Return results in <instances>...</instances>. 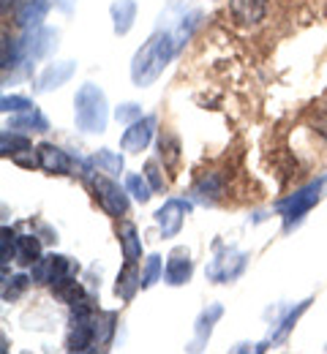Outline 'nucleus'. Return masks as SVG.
<instances>
[{
  "instance_id": "a211bd4d",
  "label": "nucleus",
  "mask_w": 327,
  "mask_h": 354,
  "mask_svg": "<svg viewBox=\"0 0 327 354\" xmlns=\"http://www.w3.org/2000/svg\"><path fill=\"white\" fill-rule=\"evenodd\" d=\"M115 330H118V313L115 310H98L93 316V346L104 349L112 344L115 338Z\"/></svg>"
},
{
  "instance_id": "c9c22d12",
  "label": "nucleus",
  "mask_w": 327,
  "mask_h": 354,
  "mask_svg": "<svg viewBox=\"0 0 327 354\" xmlns=\"http://www.w3.org/2000/svg\"><path fill=\"white\" fill-rule=\"evenodd\" d=\"M115 118H118L120 123H129V126H131V123H137L142 118V106L140 104H120V106L115 109Z\"/></svg>"
},
{
  "instance_id": "412c9836",
  "label": "nucleus",
  "mask_w": 327,
  "mask_h": 354,
  "mask_svg": "<svg viewBox=\"0 0 327 354\" xmlns=\"http://www.w3.org/2000/svg\"><path fill=\"white\" fill-rule=\"evenodd\" d=\"M224 191H227V183H224V175H221V172H207V175H202L199 183H196V188H194V194H196L199 199H205V202L221 199Z\"/></svg>"
},
{
  "instance_id": "b1692460",
  "label": "nucleus",
  "mask_w": 327,
  "mask_h": 354,
  "mask_svg": "<svg viewBox=\"0 0 327 354\" xmlns=\"http://www.w3.org/2000/svg\"><path fill=\"white\" fill-rule=\"evenodd\" d=\"M8 129H11V131H19V133H28V131L44 133V131H49V123H47V118H44L41 112L30 109V112L14 115V118H11V123H8Z\"/></svg>"
},
{
  "instance_id": "5701e85b",
  "label": "nucleus",
  "mask_w": 327,
  "mask_h": 354,
  "mask_svg": "<svg viewBox=\"0 0 327 354\" xmlns=\"http://www.w3.org/2000/svg\"><path fill=\"white\" fill-rule=\"evenodd\" d=\"M224 316V306L221 303H210L207 308L199 313V319H196V344H205L210 335H213V327H216V322Z\"/></svg>"
},
{
  "instance_id": "7c9ffc66",
  "label": "nucleus",
  "mask_w": 327,
  "mask_h": 354,
  "mask_svg": "<svg viewBox=\"0 0 327 354\" xmlns=\"http://www.w3.org/2000/svg\"><path fill=\"white\" fill-rule=\"evenodd\" d=\"M161 278H164V262H161V257L153 254L144 259V267H142V289H150Z\"/></svg>"
},
{
  "instance_id": "c85d7f7f",
  "label": "nucleus",
  "mask_w": 327,
  "mask_h": 354,
  "mask_svg": "<svg viewBox=\"0 0 327 354\" xmlns=\"http://www.w3.org/2000/svg\"><path fill=\"white\" fill-rule=\"evenodd\" d=\"M126 191H129L137 202H142V205H144V202H150V196L156 194V191H153V185L147 183V177L144 175H129L126 177Z\"/></svg>"
},
{
  "instance_id": "a878e982",
  "label": "nucleus",
  "mask_w": 327,
  "mask_h": 354,
  "mask_svg": "<svg viewBox=\"0 0 327 354\" xmlns=\"http://www.w3.org/2000/svg\"><path fill=\"white\" fill-rule=\"evenodd\" d=\"M28 147H33V145H30V139H28L25 133L6 129L3 136H0V156H3V158L17 156V153H22V150H28Z\"/></svg>"
},
{
  "instance_id": "ea45409f",
  "label": "nucleus",
  "mask_w": 327,
  "mask_h": 354,
  "mask_svg": "<svg viewBox=\"0 0 327 354\" xmlns=\"http://www.w3.org/2000/svg\"><path fill=\"white\" fill-rule=\"evenodd\" d=\"M11 3H19V0H3V11H8V6Z\"/></svg>"
},
{
  "instance_id": "6e6552de",
  "label": "nucleus",
  "mask_w": 327,
  "mask_h": 354,
  "mask_svg": "<svg viewBox=\"0 0 327 354\" xmlns=\"http://www.w3.org/2000/svg\"><path fill=\"white\" fill-rule=\"evenodd\" d=\"M188 210H191V205L183 199H167L164 207H158V213H156V223H158L161 234L175 237L183 229V218H186Z\"/></svg>"
},
{
  "instance_id": "4be33fe9",
  "label": "nucleus",
  "mask_w": 327,
  "mask_h": 354,
  "mask_svg": "<svg viewBox=\"0 0 327 354\" xmlns=\"http://www.w3.org/2000/svg\"><path fill=\"white\" fill-rule=\"evenodd\" d=\"M49 289H52L55 300H60V303H66V306H74L80 297H85V289H82V283H80L74 275H66V278L55 281Z\"/></svg>"
},
{
  "instance_id": "9d476101",
  "label": "nucleus",
  "mask_w": 327,
  "mask_h": 354,
  "mask_svg": "<svg viewBox=\"0 0 327 354\" xmlns=\"http://www.w3.org/2000/svg\"><path fill=\"white\" fill-rule=\"evenodd\" d=\"M93 316H71V327H68V338H66V349L68 352H91V349H95Z\"/></svg>"
},
{
  "instance_id": "cd10ccee",
  "label": "nucleus",
  "mask_w": 327,
  "mask_h": 354,
  "mask_svg": "<svg viewBox=\"0 0 327 354\" xmlns=\"http://www.w3.org/2000/svg\"><path fill=\"white\" fill-rule=\"evenodd\" d=\"M158 156L164 158V167H175L180 161V142L175 133H164L158 139Z\"/></svg>"
},
{
  "instance_id": "aec40b11",
  "label": "nucleus",
  "mask_w": 327,
  "mask_h": 354,
  "mask_svg": "<svg viewBox=\"0 0 327 354\" xmlns=\"http://www.w3.org/2000/svg\"><path fill=\"white\" fill-rule=\"evenodd\" d=\"M118 240H120V251H123V259L126 262H140L142 257V237L137 232L134 223H120L118 229Z\"/></svg>"
},
{
  "instance_id": "20e7f679",
  "label": "nucleus",
  "mask_w": 327,
  "mask_h": 354,
  "mask_svg": "<svg viewBox=\"0 0 327 354\" xmlns=\"http://www.w3.org/2000/svg\"><path fill=\"white\" fill-rule=\"evenodd\" d=\"M325 185H327L325 177H319V180L308 183L306 188H300V191L289 194L286 199H281L279 213L283 216V229H286V232L306 218V213H308V210H311V207L319 202V194H322V188H325Z\"/></svg>"
},
{
  "instance_id": "473e14b6",
  "label": "nucleus",
  "mask_w": 327,
  "mask_h": 354,
  "mask_svg": "<svg viewBox=\"0 0 327 354\" xmlns=\"http://www.w3.org/2000/svg\"><path fill=\"white\" fill-rule=\"evenodd\" d=\"M19 60H22V44L17 39H11V36H3V57H0L3 71L14 68Z\"/></svg>"
},
{
  "instance_id": "1a4fd4ad",
  "label": "nucleus",
  "mask_w": 327,
  "mask_h": 354,
  "mask_svg": "<svg viewBox=\"0 0 327 354\" xmlns=\"http://www.w3.org/2000/svg\"><path fill=\"white\" fill-rule=\"evenodd\" d=\"M230 17L240 28H256L268 17V0H230Z\"/></svg>"
},
{
  "instance_id": "9b49d317",
  "label": "nucleus",
  "mask_w": 327,
  "mask_h": 354,
  "mask_svg": "<svg viewBox=\"0 0 327 354\" xmlns=\"http://www.w3.org/2000/svg\"><path fill=\"white\" fill-rule=\"evenodd\" d=\"M74 74H77V63H74V60L49 63L47 68L39 74V80H36V93H49V90L60 88V85H66Z\"/></svg>"
},
{
  "instance_id": "58836bf2",
  "label": "nucleus",
  "mask_w": 327,
  "mask_h": 354,
  "mask_svg": "<svg viewBox=\"0 0 327 354\" xmlns=\"http://www.w3.org/2000/svg\"><path fill=\"white\" fill-rule=\"evenodd\" d=\"M14 243H17V234L6 226L3 229V265H8L14 259Z\"/></svg>"
},
{
  "instance_id": "f8f14e48",
  "label": "nucleus",
  "mask_w": 327,
  "mask_h": 354,
  "mask_svg": "<svg viewBox=\"0 0 327 354\" xmlns=\"http://www.w3.org/2000/svg\"><path fill=\"white\" fill-rule=\"evenodd\" d=\"M55 39H57V33H55V30H49V28L28 30V36L19 41V44H22V60L33 63V60L44 57L49 49L55 46Z\"/></svg>"
},
{
  "instance_id": "c756f323",
  "label": "nucleus",
  "mask_w": 327,
  "mask_h": 354,
  "mask_svg": "<svg viewBox=\"0 0 327 354\" xmlns=\"http://www.w3.org/2000/svg\"><path fill=\"white\" fill-rule=\"evenodd\" d=\"M199 19H202V14L199 11H194V14H188V17H183L180 22H178V28L172 30V36H175V44H178V49L186 44L188 39L194 36V30L199 28Z\"/></svg>"
},
{
  "instance_id": "f3484780",
  "label": "nucleus",
  "mask_w": 327,
  "mask_h": 354,
  "mask_svg": "<svg viewBox=\"0 0 327 354\" xmlns=\"http://www.w3.org/2000/svg\"><path fill=\"white\" fill-rule=\"evenodd\" d=\"M109 14H112V30L118 36H126L137 19V3L134 0H115L109 6Z\"/></svg>"
},
{
  "instance_id": "a19ab883",
  "label": "nucleus",
  "mask_w": 327,
  "mask_h": 354,
  "mask_svg": "<svg viewBox=\"0 0 327 354\" xmlns=\"http://www.w3.org/2000/svg\"><path fill=\"white\" fill-rule=\"evenodd\" d=\"M325 349H327V346H325Z\"/></svg>"
},
{
  "instance_id": "bb28decb",
  "label": "nucleus",
  "mask_w": 327,
  "mask_h": 354,
  "mask_svg": "<svg viewBox=\"0 0 327 354\" xmlns=\"http://www.w3.org/2000/svg\"><path fill=\"white\" fill-rule=\"evenodd\" d=\"M308 306H311V300H303V303H300L297 308H292V310H289V313H286V316L281 319V324H279V327L273 330V335H270V344H281V341H283V338H286V335L292 333V327L297 324V319H300V313H303V310L308 308Z\"/></svg>"
},
{
  "instance_id": "72a5a7b5",
  "label": "nucleus",
  "mask_w": 327,
  "mask_h": 354,
  "mask_svg": "<svg viewBox=\"0 0 327 354\" xmlns=\"http://www.w3.org/2000/svg\"><path fill=\"white\" fill-rule=\"evenodd\" d=\"M30 109H33V101H28L22 95H3V101H0V112L3 115H8V112L22 115V112H30Z\"/></svg>"
},
{
  "instance_id": "423d86ee",
  "label": "nucleus",
  "mask_w": 327,
  "mask_h": 354,
  "mask_svg": "<svg viewBox=\"0 0 327 354\" xmlns=\"http://www.w3.org/2000/svg\"><path fill=\"white\" fill-rule=\"evenodd\" d=\"M245 262H248V257H245L243 251L221 248V251L213 257V262L207 265V278L216 281V283H230V281L243 275Z\"/></svg>"
},
{
  "instance_id": "393cba45",
  "label": "nucleus",
  "mask_w": 327,
  "mask_h": 354,
  "mask_svg": "<svg viewBox=\"0 0 327 354\" xmlns=\"http://www.w3.org/2000/svg\"><path fill=\"white\" fill-rule=\"evenodd\" d=\"M91 164H93L98 172H104V175H109V177L123 175V158H120V153H115V150L101 147L93 158H91Z\"/></svg>"
},
{
  "instance_id": "6ab92c4d",
  "label": "nucleus",
  "mask_w": 327,
  "mask_h": 354,
  "mask_svg": "<svg viewBox=\"0 0 327 354\" xmlns=\"http://www.w3.org/2000/svg\"><path fill=\"white\" fill-rule=\"evenodd\" d=\"M41 257V240L36 234H19L14 243V262L19 267H30Z\"/></svg>"
},
{
  "instance_id": "2eb2a0df",
  "label": "nucleus",
  "mask_w": 327,
  "mask_h": 354,
  "mask_svg": "<svg viewBox=\"0 0 327 354\" xmlns=\"http://www.w3.org/2000/svg\"><path fill=\"white\" fill-rule=\"evenodd\" d=\"M39 150V158H41V169H47L52 175H68V169H71V156L66 153V150H60L57 145H39L36 147Z\"/></svg>"
},
{
  "instance_id": "dca6fc26",
  "label": "nucleus",
  "mask_w": 327,
  "mask_h": 354,
  "mask_svg": "<svg viewBox=\"0 0 327 354\" xmlns=\"http://www.w3.org/2000/svg\"><path fill=\"white\" fill-rule=\"evenodd\" d=\"M140 289H142V272L137 270V262H126V267H123L120 275H118L115 295H118L123 303H129V300L137 297Z\"/></svg>"
},
{
  "instance_id": "0eeeda50",
  "label": "nucleus",
  "mask_w": 327,
  "mask_h": 354,
  "mask_svg": "<svg viewBox=\"0 0 327 354\" xmlns=\"http://www.w3.org/2000/svg\"><path fill=\"white\" fill-rule=\"evenodd\" d=\"M156 126H158V118H156V115L140 118L137 123H131V126L123 131V136H120V147H123L126 153H142V150L150 145Z\"/></svg>"
},
{
  "instance_id": "f257e3e1",
  "label": "nucleus",
  "mask_w": 327,
  "mask_h": 354,
  "mask_svg": "<svg viewBox=\"0 0 327 354\" xmlns=\"http://www.w3.org/2000/svg\"><path fill=\"white\" fill-rule=\"evenodd\" d=\"M175 52H178V44H175L172 30L153 33L147 39V44L134 55V63H131V80H134V85L147 88L150 82H156L164 74L167 63L175 57Z\"/></svg>"
},
{
  "instance_id": "4468645a",
  "label": "nucleus",
  "mask_w": 327,
  "mask_h": 354,
  "mask_svg": "<svg viewBox=\"0 0 327 354\" xmlns=\"http://www.w3.org/2000/svg\"><path fill=\"white\" fill-rule=\"evenodd\" d=\"M47 0H19L14 8V22L22 30H36V28H41V19L47 17Z\"/></svg>"
},
{
  "instance_id": "4c0bfd02",
  "label": "nucleus",
  "mask_w": 327,
  "mask_h": 354,
  "mask_svg": "<svg viewBox=\"0 0 327 354\" xmlns=\"http://www.w3.org/2000/svg\"><path fill=\"white\" fill-rule=\"evenodd\" d=\"M311 129H314V133H319V136L327 142V104L314 112V118H311Z\"/></svg>"
},
{
  "instance_id": "39448f33",
  "label": "nucleus",
  "mask_w": 327,
  "mask_h": 354,
  "mask_svg": "<svg viewBox=\"0 0 327 354\" xmlns=\"http://www.w3.org/2000/svg\"><path fill=\"white\" fill-rule=\"evenodd\" d=\"M77 272V262L63 257V254H47V257H39L33 265H30V278L36 283H44L52 286L55 281L66 278V275H74Z\"/></svg>"
},
{
  "instance_id": "f704fd0d",
  "label": "nucleus",
  "mask_w": 327,
  "mask_h": 354,
  "mask_svg": "<svg viewBox=\"0 0 327 354\" xmlns=\"http://www.w3.org/2000/svg\"><path fill=\"white\" fill-rule=\"evenodd\" d=\"M144 177H147V183L153 185L156 194H158V191H167V180H164L161 167H158L156 161H147V164H144Z\"/></svg>"
},
{
  "instance_id": "f03ea898",
  "label": "nucleus",
  "mask_w": 327,
  "mask_h": 354,
  "mask_svg": "<svg viewBox=\"0 0 327 354\" xmlns=\"http://www.w3.org/2000/svg\"><path fill=\"white\" fill-rule=\"evenodd\" d=\"M74 118L77 129L85 133H101L109 123V104L98 85H82L74 98Z\"/></svg>"
},
{
  "instance_id": "7ed1b4c3",
  "label": "nucleus",
  "mask_w": 327,
  "mask_h": 354,
  "mask_svg": "<svg viewBox=\"0 0 327 354\" xmlns=\"http://www.w3.org/2000/svg\"><path fill=\"white\" fill-rule=\"evenodd\" d=\"M85 183L93 188L95 199H98V205L106 216L120 218V216L129 213V191H123L109 175H104V172L98 175V169H91L85 175Z\"/></svg>"
},
{
  "instance_id": "e433bc0d",
  "label": "nucleus",
  "mask_w": 327,
  "mask_h": 354,
  "mask_svg": "<svg viewBox=\"0 0 327 354\" xmlns=\"http://www.w3.org/2000/svg\"><path fill=\"white\" fill-rule=\"evenodd\" d=\"M11 161H14V164H19V167H25V169H33V167H41V158H39V150L33 153V147H28V150H22V153H17V156H11Z\"/></svg>"
},
{
  "instance_id": "2f4dec72",
  "label": "nucleus",
  "mask_w": 327,
  "mask_h": 354,
  "mask_svg": "<svg viewBox=\"0 0 327 354\" xmlns=\"http://www.w3.org/2000/svg\"><path fill=\"white\" fill-rule=\"evenodd\" d=\"M30 281L33 278H25V275H6L3 278V300L8 303V300H17V297H22L25 295V289L30 286Z\"/></svg>"
},
{
  "instance_id": "ddd939ff",
  "label": "nucleus",
  "mask_w": 327,
  "mask_h": 354,
  "mask_svg": "<svg viewBox=\"0 0 327 354\" xmlns=\"http://www.w3.org/2000/svg\"><path fill=\"white\" fill-rule=\"evenodd\" d=\"M194 272V262H191V254L186 248H175L169 257H167V267H164V281L169 286H183L188 283Z\"/></svg>"
}]
</instances>
